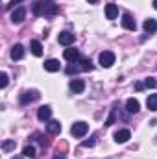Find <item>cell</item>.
<instances>
[{
	"label": "cell",
	"instance_id": "12",
	"mask_svg": "<svg viewBox=\"0 0 157 159\" xmlns=\"http://www.w3.org/2000/svg\"><path fill=\"white\" fill-rule=\"evenodd\" d=\"M117 15H118V6L109 4V6L105 7V17H107L109 20H113V19H117Z\"/></svg>",
	"mask_w": 157,
	"mask_h": 159
},
{
	"label": "cell",
	"instance_id": "16",
	"mask_svg": "<svg viewBox=\"0 0 157 159\" xmlns=\"http://www.w3.org/2000/svg\"><path fill=\"white\" fill-rule=\"evenodd\" d=\"M139 107H141V106H139V102H137L135 98H129V100L126 102V109H128L129 113H137Z\"/></svg>",
	"mask_w": 157,
	"mask_h": 159
},
{
	"label": "cell",
	"instance_id": "19",
	"mask_svg": "<svg viewBox=\"0 0 157 159\" xmlns=\"http://www.w3.org/2000/svg\"><path fill=\"white\" fill-rule=\"evenodd\" d=\"M22 154H24V157H30V159H35V148L34 146H26L24 150H22Z\"/></svg>",
	"mask_w": 157,
	"mask_h": 159
},
{
	"label": "cell",
	"instance_id": "28",
	"mask_svg": "<svg viewBox=\"0 0 157 159\" xmlns=\"http://www.w3.org/2000/svg\"><path fill=\"white\" fill-rule=\"evenodd\" d=\"M142 87H144L142 83H135V89H137V91H142Z\"/></svg>",
	"mask_w": 157,
	"mask_h": 159
},
{
	"label": "cell",
	"instance_id": "11",
	"mask_svg": "<svg viewBox=\"0 0 157 159\" xmlns=\"http://www.w3.org/2000/svg\"><path fill=\"white\" fill-rule=\"evenodd\" d=\"M63 56H65L67 61H76V59H79V52L76 48H67V50L63 52Z\"/></svg>",
	"mask_w": 157,
	"mask_h": 159
},
{
	"label": "cell",
	"instance_id": "2",
	"mask_svg": "<svg viewBox=\"0 0 157 159\" xmlns=\"http://www.w3.org/2000/svg\"><path fill=\"white\" fill-rule=\"evenodd\" d=\"M98 59H100V65H102V67L109 69V67L115 63V54H113V52H109V50H105V52H102V54H100V57H98Z\"/></svg>",
	"mask_w": 157,
	"mask_h": 159
},
{
	"label": "cell",
	"instance_id": "26",
	"mask_svg": "<svg viewBox=\"0 0 157 159\" xmlns=\"http://www.w3.org/2000/svg\"><path fill=\"white\" fill-rule=\"evenodd\" d=\"M54 159H67V156H65L63 152H57V154H56V157H54Z\"/></svg>",
	"mask_w": 157,
	"mask_h": 159
},
{
	"label": "cell",
	"instance_id": "4",
	"mask_svg": "<svg viewBox=\"0 0 157 159\" xmlns=\"http://www.w3.org/2000/svg\"><path fill=\"white\" fill-rule=\"evenodd\" d=\"M122 26H124L126 30H131V32L137 28V24H135V20H133V17H131L129 13H124V15H122Z\"/></svg>",
	"mask_w": 157,
	"mask_h": 159
},
{
	"label": "cell",
	"instance_id": "14",
	"mask_svg": "<svg viewBox=\"0 0 157 159\" xmlns=\"http://www.w3.org/2000/svg\"><path fill=\"white\" fill-rule=\"evenodd\" d=\"M46 128H48V133H52V135H57V133H61V124H59L57 120H50Z\"/></svg>",
	"mask_w": 157,
	"mask_h": 159
},
{
	"label": "cell",
	"instance_id": "1",
	"mask_svg": "<svg viewBox=\"0 0 157 159\" xmlns=\"http://www.w3.org/2000/svg\"><path fill=\"white\" fill-rule=\"evenodd\" d=\"M87 131H89V124H85V122H81V120H79V122H74L72 128H70V133H72L74 137H78V139L83 137Z\"/></svg>",
	"mask_w": 157,
	"mask_h": 159
},
{
	"label": "cell",
	"instance_id": "7",
	"mask_svg": "<svg viewBox=\"0 0 157 159\" xmlns=\"http://www.w3.org/2000/svg\"><path fill=\"white\" fill-rule=\"evenodd\" d=\"M83 89H85V81L83 80H70V91L72 93L79 94V93H83Z\"/></svg>",
	"mask_w": 157,
	"mask_h": 159
},
{
	"label": "cell",
	"instance_id": "29",
	"mask_svg": "<svg viewBox=\"0 0 157 159\" xmlns=\"http://www.w3.org/2000/svg\"><path fill=\"white\" fill-rule=\"evenodd\" d=\"M87 2H91V4H96V2H98V0H87Z\"/></svg>",
	"mask_w": 157,
	"mask_h": 159
},
{
	"label": "cell",
	"instance_id": "10",
	"mask_svg": "<svg viewBox=\"0 0 157 159\" xmlns=\"http://www.w3.org/2000/svg\"><path fill=\"white\" fill-rule=\"evenodd\" d=\"M144 32L146 34H155L157 32V20L155 19H146L144 20Z\"/></svg>",
	"mask_w": 157,
	"mask_h": 159
},
{
	"label": "cell",
	"instance_id": "27",
	"mask_svg": "<svg viewBox=\"0 0 157 159\" xmlns=\"http://www.w3.org/2000/svg\"><path fill=\"white\" fill-rule=\"evenodd\" d=\"M78 69L76 67H67V74H72V72H76Z\"/></svg>",
	"mask_w": 157,
	"mask_h": 159
},
{
	"label": "cell",
	"instance_id": "17",
	"mask_svg": "<svg viewBox=\"0 0 157 159\" xmlns=\"http://www.w3.org/2000/svg\"><path fill=\"white\" fill-rule=\"evenodd\" d=\"M146 106L150 111H157V94H150L146 100Z\"/></svg>",
	"mask_w": 157,
	"mask_h": 159
},
{
	"label": "cell",
	"instance_id": "8",
	"mask_svg": "<svg viewBox=\"0 0 157 159\" xmlns=\"http://www.w3.org/2000/svg\"><path fill=\"white\" fill-rule=\"evenodd\" d=\"M24 57V46L22 44H15L13 48H11V59H22Z\"/></svg>",
	"mask_w": 157,
	"mask_h": 159
},
{
	"label": "cell",
	"instance_id": "24",
	"mask_svg": "<svg viewBox=\"0 0 157 159\" xmlns=\"http://www.w3.org/2000/svg\"><path fill=\"white\" fill-rule=\"evenodd\" d=\"M83 146H85V148H91V146H94V137H92V139H89V141H83Z\"/></svg>",
	"mask_w": 157,
	"mask_h": 159
},
{
	"label": "cell",
	"instance_id": "18",
	"mask_svg": "<svg viewBox=\"0 0 157 159\" xmlns=\"http://www.w3.org/2000/svg\"><path fill=\"white\" fill-rule=\"evenodd\" d=\"M32 54L34 56H41L43 54V46L39 41H32Z\"/></svg>",
	"mask_w": 157,
	"mask_h": 159
},
{
	"label": "cell",
	"instance_id": "21",
	"mask_svg": "<svg viewBox=\"0 0 157 159\" xmlns=\"http://www.w3.org/2000/svg\"><path fill=\"white\" fill-rule=\"evenodd\" d=\"M7 81H9L7 74H6V72H2V74H0V87H2V89H4V87H7Z\"/></svg>",
	"mask_w": 157,
	"mask_h": 159
},
{
	"label": "cell",
	"instance_id": "9",
	"mask_svg": "<svg viewBox=\"0 0 157 159\" xmlns=\"http://www.w3.org/2000/svg\"><path fill=\"white\" fill-rule=\"evenodd\" d=\"M50 117H52V109H50L48 106H43V107H39V111H37V119L44 122V120H48Z\"/></svg>",
	"mask_w": 157,
	"mask_h": 159
},
{
	"label": "cell",
	"instance_id": "31",
	"mask_svg": "<svg viewBox=\"0 0 157 159\" xmlns=\"http://www.w3.org/2000/svg\"><path fill=\"white\" fill-rule=\"evenodd\" d=\"M13 159H22V157H13Z\"/></svg>",
	"mask_w": 157,
	"mask_h": 159
},
{
	"label": "cell",
	"instance_id": "15",
	"mask_svg": "<svg viewBox=\"0 0 157 159\" xmlns=\"http://www.w3.org/2000/svg\"><path fill=\"white\" fill-rule=\"evenodd\" d=\"M37 98H39V94H37L35 91H32V93H24V94L20 96V102H22V104H28V102L37 100Z\"/></svg>",
	"mask_w": 157,
	"mask_h": 159
},
{
	"label": "cell",
	"instance_id": "30",
	"mask_svg": "<svg viewBox=\"0 0 157 159\" xmlns=\"http://www.w3.org/2000/svg\"><path fill=\"white\" fill-rule=\"evenodd\" d=\"M154 7L157 9V0H154Z\"/></svg>",
	"mask_w": 157,
	"mask_h": 159
},
{
	"label": "cell",
	"instance_id": "6",
	"mask_svg": "<svg viewBox=\"0 0 157 159\" xmlns=\"http://www.w3.org/2000/svg\"><path fill=\"white\" fill-rule=\"evenodd\" d=\"M129 137H131V133H129V129H118L117 133H115V141L117 143H128L129 141Z\"/></svg>",
	"mask_w": 157,
	"mask_h": 159
},
{
	"label": "cell",
	"instance_id": "3",
	"mask_svg": "<svg viewBox=\"0 0 157 159\" xmlns=\"http://www.w3.org/2000/svg\"><path fill=\"white\" fill-rule=\"evenodd\" d=\"M57 39H59V44H63V46H69V44H72V43H74L76 35H74V34H70V32H61Z\"/></svg>",
	"mask_w": 157,
	"mask_h": 159
},
{
	"label": "cell",
	"instance_id": "23",
	"mask_svg": "<svg viewBox=\"0 0 157 159\" xmlns=\"http://www.w3.org/2000/svg\"><path fill=\"white\" fill-rule=\"evenodd\" d=\"M144 85H146V87H150V89H154L157 83H155V80H154V78H148L146 81H144Z\"/></svg>",
	"mask_w": 157,
	"mask_h": 159
},
{
	"label": "cell",
	"instance_id": "13",
	"mask_svg": "<svg viewBox=\"0 0 157 159\" xmlns=\"http://www.w3.org/2000/svg\"><path fill=\"white\" fill-rule=\"evenodd\" d=\"M44 69L48 72H57L59 70V61L57 59H48V61H44Z\"/></svg>",
	"mask_w": 157,
	"mask_h": 159
},
{
	"label": "cell",
	"instance_id": "22",
	"mask_svg": "<svg viewBox=\"0 0 157 159\" xmlns=\"http://www.w3.org/2000/svg\"><path fill=\"white\" fill-rule=\"evenodd\" d=\"M92 69V63L89 59H81V70H91Z\"/></svg>",
	"mask_w": 157,
	"mask_h": 159
},
{
	"label": "cell",
	"instance_id": "25",
	"mask_svg": "<svg viewBox=\"0 0 157 159\" xmlns=\"http://www.w3.org/2000/svg\"><path fill=\"white\" fill-rule=\"evenodd\" d=\"M20 2H22V0H11V2H9V6H6V7H7V9H9V7H15V6H17V4H20Z\"/></svg>",
	"mask_w": 157,
	"mask_h": 159
},
{
	"label": "cell",
	"instance_id": "5",
	"mask_svg": "<svg viewBox=\"0 0 157 159\" xmlns=\"http://www.w3.org/2000/svg\"><path fill=\"white\" fill-rule=\"evenodd\" d=\"M24 17H26V9H24V7H17V9H13V13H11V20H13V22H22Z\"/></svg>",
	"mask_w": 157,
	"mask_h": 159
},
{
	"label": "cell",
	"instance_id": "20",
	"mask_svg": "<svg viewBox=\"0 0 157 159\" xmlns=\"http://www.w3.org/2000/svg\"><path fill=\"white\" fill-rule=\"evenodd\" d=\"M15 148V141H4L2 143V150L4 152H9V150H13Z\"/></svg>",
	"mask_w": 157,
	"mask_h": 159
}]
</instances>
